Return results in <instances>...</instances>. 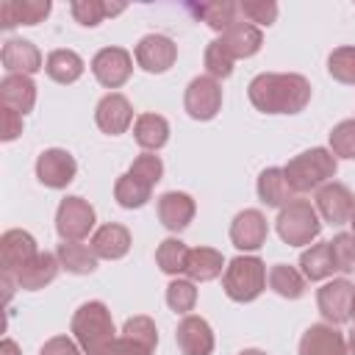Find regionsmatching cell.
I'll list each match as a JSON object with an SVG mask.
<instances>
[{"label":"cell","instance_id":"1","mask_svg":"<svg viewBox=\"0 0 355 355\" xmlns=\"http://www.w3.org/2000/svg\"><path fill=\"white\" fill-rule=\"evenodd\" d=\"M261 114H300L311 103V83L297 72H261L247 86Z\"/></svg>","mask_w":355,"mask_h":355},{"label":"cell","instance_id":"2","mask_svg":"<svg viewBox=\"0 0 355 355\" xmlns=\"http://www.w3.org/2000/svg\"><path fill=\"white\" fill-rule=\"evenodd\" d=\"M78 347L86 355H103L108 349V344L116 338L114 330V319L105 302L100 300H89L83 302L75 313H72V324H69Z\"/></svg>","mask_w":355,"mask_h":355},{"label":"cell","instance_id":"3","mask_svg":"<svg viewBox=\"0 0 355 355\" xmlns=\"http://www.w3.org/2000/svg\"><path fill=\"white\" fill-rule=\"evenodd\" d=\"M336 169H338V161H336V155H333L330 150H324V147H311V150L294 155V158L283 166V172H286V178H288V186L294 189V194H305V191L322 189L324 183L333 180Z\"/></svg>","mask_w":355,"mask_h":355},{"label":"cell","instance_id":"4","mask_svg":"<svg viewBox=\"0 0 355 355\" xmlns=\"http://www.w3.org/2000/svg\"><path fill=\"white\" fill-rule=\"evenodd\" d=\"M222 288L233 302H252L266 288V263L255 255H239L225 266Z\"/></svg>","mask_w":355,"mask_h":355},{"label":"cell","instance_id":"5","mask_svg":"<svg viewBox=\"0 0 355 355\" xmlns=\"http://www.w3.org/2000/svg\"><path fill=\"white\" fill-rule=\"evenodd\" d=\"M275 225H277V236L288 247H305L313 239H319V233H322V222H319V214L311 205V200H297V197L280 208Z\"/></svg>","mask_w":355,"mask_h":355},{"label":"cell","instance_id":"6","mask_svg":"<svg viewBox=\"0 0 355 355\" xmlns=\"http://www.w3.org/2000/svg\"><path fill=\"white\" fill-rule=\"evenodd\" d=\"M55 230L64 241H80L94 230V208L83 197H64L55 211Z\"/></svg>","mask_w":355,"mask_h":355},{"label":"cell","instance_id":"7","mask_svg":"<svg viewBox=\"0 0 355 355\" xmlns=\"http://www.w3.org/2000/svg\"><path fill=\"white\" fill-rule=\"evenodd\" d=\"M316 305L319 313L324 316L327 324H344L352 319V305H355V286L347 277L327 280L316 291Z\"/></svg>","mask_w":355,"mask_h":355},{"label":"cell","instance_id":"8","mask_svg":"<svg viewBox=\"0 0 355 355\" xmlns=\"http://www.w3.org/2000/svg\"><path fill=\"white\" fill-rule=\"evenodd\" d=\"M183 105H186V114L197 122H208L219 114L222 108V83L211 75H200L194 78L189 86H186V94H183Z\"/></svg>","mask_w":355,"mask_h":355},{"label":"cell","instance_id":"9","mask_svg":"<svg viewBox=\"0 0 355 355\" xmlns=\"http://www.w3.org/2000/svg\"><path fill=\"white\" fill-rule=\"evenodd\" d=\"M313 208H316V214L324 222H330V225H347L352 219V214H355V194L349 191V186L330 180L322 189H316Z\"/></svg>","mask_w":355,"mask_h":355},{"label":"cell","instance_id":"10","mask_svg":"<svg viewBox=\"0 0 355 355\" xmlns=\"http://www.w3.org/2000/svg\"><path fill=\"white\" fill-rule=\"evenodd\" d=\"M133 72V55L125 47H103L92 58V75L105 89H119Z\"/></svg>","mask_w":355,"mask_h":355},{"label":"cell","instance_id":"11","mask_svg":"<svg viewBox=\"0 0 355 355\" xmlns=\"http://www.w3.org/2000/svg\"><path fill=\"white\" fill-rule=\"evenodd\" d=\"M133 55H136V64L144 72L161 75V72H166L178 61V44L169 36H164V33H147V36L139 39Z\"/></svg>","mask_w":355,"mask_h":355},{"label":"cell","instance_id":"12","mask_svg":"<svg viewBox=\"0 0 355 355\" xmlns=\"http://www.w3.org/2000/svg\"><path fill=\"white\" fill-rule=\"evenodd\" d=\"M266 236H269V225H266V216L258 208H244L230 222V241L241 252L261 250L266 244Z\"/></svg>","mask_w":355,"mask_h":355},{"label":"cell","instance_id":"13","mask_svg":"<svg viewBox=\"0 0 355 355\" xmlns=\"http://www.w3.org/2000/svg\"><path fill=\"white\" fill-rule=\"evenodd\" d=\"M75 172H78V164L72 153L61 147H50L36 158V178L47 189H67L75 180Z\"/></svg>","mask_w":355,"mask_h":355},{"label":"cell","instance_id":"14","mask_svg":"<svg viewBox=\"0 0 355 355\" xmlns=\"http://www.w3.org/2000/svg\"><path fill=\"white\" fill-rule=\"evenodd\" d=\"M36 255H39V247H36V239L28 230L14 227V230H6L0 236V266H3V272L17 275Z\"/></svg>","mask_w":355,"mask_h":355},{"label":"cell","instance_id":"15","mask_svg":"<svg viewBox=\"0 0 355 355\" xmlns=\"http://www.w3.org/2000/svg\"><path fill=\"white\" fill-rule=\"evenodd\" d=\"M94 122L103 133L108 136H119L130 128L133 122V105L125 94L119 92H108L105 97H100L97 108H94Z\"/></svg>","mask_w":355,"mask_h":355},{"label":"cell","instance_id":"16","mask_svg":"<svg viewBox=\"0 0 355 355\" xmlns=\"http://www.w3.org/2000/svg\"><path fill=\"white\" fill-rule=\"evenodd\" d=\"M175 341H178L180 355H211L214 352V344H216L211 324L202 316H191V313H186L178 322Z\"/></svg>","mask_w":355,"mask_h":355},{"label":"cell","instance_id":"17","mask_svg":"<svg viewBox=\"0 0 355 355\" xmlns=\"http://www.w3.org/2000/svg\"><path fill=\"white\" fill-rule=\"evenodd\" d=\"M300 355H349L347 338L336 324H311L300 338Z\"/></svg>","mask_w":355,"mask_h":355},{"label":"cell","instance_id":"18","mask_svg":"<svg viewBox=\"0 0 355 355\" xmlns=\"http://www.w3.org/2000/svg\"><path fill=\"white\" fill-rule=\"evenodd\" d=\"M0 61H3L8 75H33V72H39L44 67L39 47L33 42L17 39V36L6 39V44L0 50Z\"/></svg>","mask_w":355,"mask_h":355},{"label":"cell","instance_id":"19","mask_svg":"<svg viewBox=\"0 0 355 355\" xmlns=\"http://www.w3.org/2000/svg\"><path fill=\"white\" fill-rule=\"evenodd\" d=\"M194 214H197V205L186 191H166L158 197V219L172 233L186 230L191 225Z\"/></svg>","mask_w":355,"mask_h":355},{"label":"cell","instance_id":"20","mask_svg":"<svg viewBox=\"0 0 355 355\" xmlns=\"http://www.w3.org/2000/svg\"><path fill=\"white\" fill-rule=\"evenodd\" d=\"M89 247L94 250L97 258L119 261V258H125L128 250H130V230H128L125 225H119V222H105L103 227L94 230Z\"/></svg>","mask_w":355,"mask_h":355},{"label":"cell","instance_id":"21","mask_svg":"<svg viewBox=\"0 0 355 355\" xmlns=\"http://www.w3.org/2000/svg\"><path fill=\"white\" fill-rule=\"evenodd\" d=\"M50 8V0H6L0 3V25L6 31L17 25H39Z\"/></svg>","mask_w":355,"mask_h":355},{"label":"cell","instance_id":"22","mask_svg":"<svg viewBox=\"0 0 355 355\" xmlns=\"http://www.w3.org/2000/svg\"><path fill=\"white\" fill-rule=\"evenodd\" d=\"M219 42H222V47L233 55V61L236 58H250V55H255L258 50H261V44H263V33H261V28H255V25H250V22H244V19H239V22H233L222 36H219Z\"/></svg>","mask_w":355,"mask_h":355},{"label":"cell","instance_id":"23","mask_svg":"<svg viewBox=\"0 0 355 355\" xmlns=\"http://www.w3.org/2000/svg\"><path fill=\"white\" fill-rule=\"evenodd\" d=\"M0 103L17 114H28L36 105V83L31 75H6L0 80Z\"/></svg>","mask_w":355,"mask_h":355},{"label":"cell","instance_id":"24","mask_svg":"<svg viewBox=\"0 0 355 355\" xmlns=\"http://www.w3.org/2000/svg\"><path fill=\"white\" fill-rule=\"evenodd\" d=\"M58 269H61V261L55 252H39L31 263H25L14 277H17V286L25 288V291H39L44 288L47 283H53L58 277Z\"/></svg>","mask_w":355,"mask_h":355},{"label":"cell","instance_id":"25","mask_svg":"<svg viewBox=\"0 0 355 355\" xmlns=\"http://www.w3.org/2000/svg\"><path fill=\"white\" fill-rule=\"evenodd\" d=\"M191 283H208L225 275V255L214 247H191L186 255V272Z\"/></svg>","mask_w":355,"mask_h":355},{"label":"cell","instance_id":"26","mask_svg":"<svg viewBox=\"0 0 355 355\" xmlns=\"http://www.w3.org/2000/svg\"><path fill=\"white\" fill-rule=\"evenodd\" d=\"M258 200L269 208H283L294 200V189L288 186V178L283 166H269L258 175Z\"/></svg>","mask_w":355,"mask_h":355},{"label":"cell","instance_id":"27","mask_svg":"<svg viewBox=\"0 0 355 355\" xmlns=\"http://www.w3.org/2000/svg\"><path fill=\"white\" fill-rule=\"evenodd\" d=\"M133 139L141 150L155 153L169 141V122L161 114H141L133 122Z\"/></svg>","mask_w":355,"mask_h":355},{"label":"cell","instance_id":"28","mask_svg":"<svg viewBox=\"0 0 355 355\" xmlns=\"http://www.w3.org/2000/svg\"><path fill=\"white\" fill-rule=\"evenodd\" d=\"M83 69H86L83 58H80L75 50H67V47L53 50V53L44 58V72H47V78L55 80V83H75V80L83 75Z\"/></svg>","mask_w":355,"mask_h":355},{"label":"cell","instance_id":"29","mask_svg":"<svg viewBox=\"0 0 355 355\" xmlns=\"http://www.w3.org/2000/svg\"><path fill=\"white\" fill-rule=\"evenodd\" d=\"M266 283L283 300H300L305 294V275L288 263H275L266 272Z\"/></svg>","mask_w":355,"mask_h":355},{"label":"cell","instance_id":"30","mask_svg":"<svg viewBox=\"0 0 355 355\" xmlns=\"http://www.w3.org/2000/svg\"><path fill=\"white\" fill-rule=\"evenodd\" d=\"M300 266H302L305 280H324V277H330L336 272V258H333L330 241H319V244L308 247L300 255Z\"/></svg>","mask_w":355,"mask_h":355},{"label":"cell","instance_id":"31","mask_svg":"<svg viewBox=\"0 0 355 355\" xmlns=\"http://www.w3.org/2000/svg\"><path fill=\"white\" fill-rule=\"evenodd\" d=\"M55 255L61 261V269H67L72 275H92L97 269L94 250L86 247V244H80V241H64V244H58Z\"/></svg>","mask_w":355,"mask_h":355},{"label":"cell","instance_id":"32","mask_svg":"<svg viewBox=\"0 0 355 355\" xmlns=\"http://www.w3.org/2000/svg\"><path fill=\"white\" fill-rule=\"evenodd\" d=\"M150 197H153V186L144 183L141 178L130 175V172L119 175L116 183H114V200L122 208H141V205H147Z\"/></svg>","mask_w":355,"mask_h":355},{"label":"cell","instance_id":"33","mask_svg":"<svg viewBox=\"0 0 355 355\" xmlns=\"http://www.w3.org/2000/svg\"><path fill=\"white\" fill-rule=\"evenodd\" d=\"M75 22H80L83 28H94L100 25L105 17H114V14H122L125 6L122 3H103V0H75L69 6Z\"/></svg>","mask_w":355,"mask_h":355},{"label":"cell","instance_id":"34","mask_svg":"<svg viewBox=\"0 0 355 355\" xmlns=\"http://www.w3.org/2000/svg\"><path fill=\"white\" fill-rule=\"evenodd\" d=\"M186 255H189V247L178 239V236H169L158 244L155 250V263L164 275H183L186 272Z\"/></svg>","mask_w":355,"mask_h":355},{"label":"cell","instance_id":"35","mask_svg":"<svg viewBox=\"0 0 355 355\" xmlns=\"http://www.w3.org/2000/svg\"><path fill=\"white\" fill-rule=\"evenodd\" d=\"M327 72L333 80H338L344 86H355V47L352 44L336 47L327 55Z\"/></svg>","mask_w":355,"mask_h":355},{"label":"cell","instance_id":"36","mask_svg":"<svg viewBox=\"0 0 355 355\" xmlns=\"http://www.w3.org/2000/svg\"><path fill=\"white\" fill-rule=\"evenodd\" d=\"M236 11H239V6L230 3V0H222V3H202V6L197 8V14L205 19V25H208L211 31H216V33H225L233 22H239V19H236Z\"/></svg>","mask_w":355,"mask_h":355},{"label":"cell","instance_id":"37","mask_svg":"<svg viewBox=\"0 0 355 355\" xmlns=\"http://www.w3.org/2000/svg\"><path fill=\"white\" fill-rule=\"evenodd\" d=\"M202 64H205V72H208L211 78H216V80L233 75V55L222 47L219 39H214V42L205 47V58H202Z\"/></svg>","mask_w":355,"mask_h":355},{"label":"cell","instance_id":"38","mask_svg":"<svg viewBox=\"0 0 355 355\" xmlns=\"http://www.w3.org/2000/svg\"><path fill=\"white\" fill-rule=\"evenodd\" d=\"M166 305H169L175 313H189V311L197 305V288H194V283L175 277V280L166 286Z\"/></svg>","mask_w":355,"mask_h":355},{"label":"cell","instance_id":"39","mask_svg":"<svg viewBox=\"0 0 355 355\" xmlns=\"http://www.w3.org/2000/svg\"><path fill=\"white\" fill-rule=\"evenodd\" d=\"M122 336H128V338H133V341H139V344H144V347H150V349L158 347V327H155V322H153L150 316H144V313L130 316V319L125 322V327H122Z\"/></svg>","mask_w":355,"mask_h":355},{"label":"cell","instance_id":"40","mask_svg":"<svg viewBox=\"0 0 355 355\" xmlns=\"http://www.w3.org/2000/svg\"><path fill=\"white\" fill-rule=\"evenodd\" d=\"M330 153L336 158H355V119H341L330 130Z\"/></svg>","mask_w":355,"mask_h":355},{"label":"cell","instance_id":"41","mask_svg":"<svg viewBox=\"0 0 355 355\" xmlns=\"http://www.w3.org/2000/svg\"><path fill=\"white\" fill-rule=\"evenodd\" d=\"M239 11L250 25H272L277 19V3L275 0H241Z\"/></svg>","mask_w":355,"mask_h":355},{"label":"cell","instance_id":"42","mask_svg":"<svg viewBox=\"0 0 355 355\" xmlns=\"http://www.w3.org/2000/svg\"><path fill=\"white\" fill-rule=\"evenodd\" d=\"M330 247H333L336 269L352 275L355 272V233H336Z\"/></svg>","mask_w":355,"mask_h":355},{"label":"cell","instance_id":"43","mask_svg":"<svg viewBox=\"0 0 355 355\" xmlns=\"http://www.w3.org/2000/svg\"><path fill=\"white\" fill-rule=\"evenodd\" d=\"M130 175H136V178H141L144 183H150V186H155L161 178H164V161L155 155V153H141L133 164H130V169H128Z\"/></svg>","mask_w":355,"mask_h":355},{"label":"cell","instance_id":"44","mask_svg":"<svg viewBox=\"0 0 355 355\" xmlns=\"http://www.w3.org/2000/svg\"><path fill=\"white\" fill-rule=\"evenodd\" d=\"M22 133V114L0 105V139L3 141H14Z\"/></svg>","mask_w":355,"mask_h":355},{"label":"cell","instance_id":"45","mask_svg":"<svg viewBox=\"0 0 355 355\" xmlns=\"http://www.w3.org/2000/svg\"><path fill=\"white\" fill-rule=\"evenodd\" d=\"M153 352L155 349H150V347H144V344H139V341H133L128 336H116L103 355H153Z\"/></svg>","mask_w":355,"mask_h":355},{"label":"cell","instance_id":"46","mask_svg":"<svg viewBox=\"0 0 355 355\" xmlns=\"http://www.w3.org/2000/svg\"><path fill=\"white\" fill-rule=\"evenodd\" d=\"M39 355H80V347H78V341H72L67 336H53L42 344Z\"/></svg>","mask_w":355,"mask_h":355},{"label":"cell","instance_id":"47","mask_svg":"<svg viewBox=\"0 0 355 355\" xmlns=\"http://www.w3.org/2000/svg\"><path fill=\"white\" fill-rule=\"evenodd\" d=\"M0 355H22V349L17 347L14 338H3L0 341Z\"/></svg>","mask_w":355,"mask_h":355},{"label":"cell","instance_id":"48","mask_svg":"<svg viewBox=\"0 0 355 355\" xmlns=\"http://www.w3.org/2000/svg\"><path fill=\"white\" fill-rule=\"evenodd\" d=\"M347 349H349V355H355V327H352L349 336H347Z\"/></svg>","mask_w":355,"mask_h":355},{"label":"cell","instance_id":"49","mask_svg":"<svg viewBox=\"0 0 355 355\" xmlns=\"http://www.w3.org/2000/svg\"><path fill=\"white\" fill-rule=\"evenodd\" d=\"M239 355H266V352L263 349H241Z\"/></svg>","mask_w":355,"mask_h":355},{"label":"cell","instance_id":"50","mask_svg":"<svg viewBox=\"0 0 355 355\" xmlns=\"http://www.w3.org/2000/svg\"><path fill=\"white\" fill-rule=\"evenodd\" d=\"M349 225H352V233H355V214H352V219H349Z\"/></svg>","mask_w":355,"mask_h":355},{"label":"cell","instance_id":"51","mask_svg":"<svg viewBox=\"0 0 355 355\" xmlns=\"http://www.w3.org/2000/svg\"><path fill=\"white\" fill-rule=\"evenodd\" d=\"M352 316H355V305H352Z\"/></svg>","mask_w":355,"mask_h":355}]
</instances>
